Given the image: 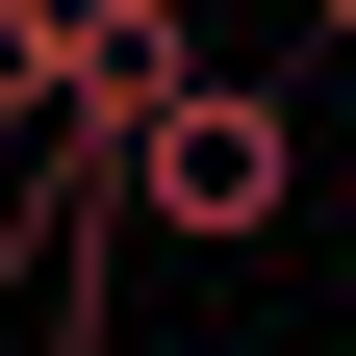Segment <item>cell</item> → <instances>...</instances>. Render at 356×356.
Here are the masks:
<instances>
[{
  "label": "cell",
  "instance_id": "cell-1",
  "mask_svg": "<svg viewBox=\"0 0 356 356\" xmlns=\"http://www.w3.org/2000/svg\"><path fill=\"white\" fill-rule=\"evenodd\" d=\"M102 178H127V229H178V254H254V229L305 204V102H280V76H178V102L127 127Z\"/></svg>",
  "mask_w": 356,
  "mask_h": 356
},
{
  "label": "cell",
  "instance_id": "cell-2",
  "mask_svg": "<svg viewBox=\"0 0 356 356\" xmlns=\"http://www.w3.org/2000/svg\"><path fill=\"white\" fill-rule=\"evenodd\" d=\"M305 26H331V51H356V0H305Z\"/></svg>",
  "mask_w": 356,
  "mask_h": 356
}]
</instances>
